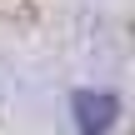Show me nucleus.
I'll use <instances>...</instances> for the list:
<instances>
[{
    "mask_svg": "<svg viewBox=\"0 0 135 135\" xmlns=\"http://www.w3.org/2000/svg\"><path fill=\"white\" fill-rule=\"evenodd\" d=\"M120 115V100L105 90H75V125L80 135H105Z\"/></svg>",
    "mask_w": 135,
    "mask_h": 135,
    "instance_id": "nucleus-1",
    "label": "nucleus"
}]
</instances>
